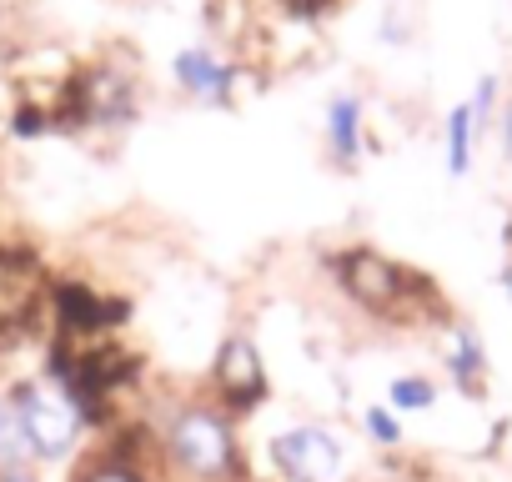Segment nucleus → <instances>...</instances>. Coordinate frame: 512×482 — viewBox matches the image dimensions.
<instances>
[{
  "instance_id": "1",
  "label": "nucleus",
  "mask_w": 512,
  "mask_h": 482,
  "mask_svg": "<svg viewBox=\"0 0 512 482\" xmlns=\"http://www.w3.org/2000/svg\"><path fill=\"white\" fill-rule=\"evenodd\" d=\"M171 472L181 482H241L246 457L236 447V427L216 402H186L156 432Z\"/></svg>"
},
{
  "instance_id": "2",
  "label": "nucleus",
  "mask_w": 512,
  "mask_h": 482,
  "mask_svg": "<svg viewBox=\"0 0 512 482\" xmlns=\"http://www.w3.org/2000/svg\"><path fill=\"white\" fill-rule=\"evenodd\" d=\"M332 267H337L342 292H347L362 312H372V317H392V312L407 317V312H422V302L447 307L442 292H437L422 272L397 267V262H387V257H377V252H367V247H352V252L332 257Z\"/></svg>"
},
{
  "instance_id": "3",
  "label": "nucleus",
  "mask_w": 512,
  "mask_h": 482,
  "mask_svg": "<svg viewBox=\"0 0 512 482\" xmlns=\"http://www.w3.org/2000/svg\"><path fill=\"white\" fill-rule=\"evenodd\" d=\"M16 412H21V427H26V442H31V457L36 462H66L86 432L71 392L56 382V377H31L11 392Z\"/></svg>"
},
{
  "instance_id": "4",
  "label": "nucleus",
  "mask_w": 512,
  "mask_h": 482,
  "mask_svg": "<svg viewBox=\"0 0 512 482\" xmlns=\"http://www.w3.org/2000/svg\"><path fill=\"white\" fill-rule=\"evenodd\" d=\"M267 452L282 482H347V447L327 422H292Z\"/></svg>"
},
{
  "instance_id": "5",
  "label": "nucleus",
  "mask_w": 512,
  "mask_h": 482,
  "mask_svg": "<svg viewBox=\"0 0 512 482\" xmlns=\"http://www.w3.org/2000/svg\"><path fill=\"white\" fill-rule=\"evenodd\" d=\"M211 392H216V407H221L231 422L267 402V367H262V352H256V342H251L246 332H231V337L216 347Z\"/></svg>"
},
{
  "instance_id": "6",
  "label": "nucleus",
  "mask_w": 512,
  "mask_h": 482,
  "mask_svg": "<svg viewBox=\"0 0 512 482\" xmlns=\"http://www.w3.org/2000/svg\"><path fill=\"white\" fill-rule=\"evenodd\" d=\"M171 81H176V91H181L186 101L226 111V106L236 101L241 66H236L231 56H221L216 46H206V41H191V46H181V51L171 56Z\"/></svg>"
},
{
  "instance_id": "7",
  "label": "nucleus",
  "mask_w": 512,
  "mask_h": 482,
  "mask_svg": "<svg viewBox=\"0 0 512 482\" xmlns=\"http://www.w3.org/2000/svg\"><path fill=\"white\" fill-rule=\"evenodd\" d=\"M51 312H56V327L66 342H86V337H101V332H116L131 322V302L101 297L86 282H56Z\"/></svg>"
},
{
  "instance_id": "8",
  "label": "nucleus",
  "mask_w": 512,
  "mask_h": 482,
  "mask_svg": "<svg viewBox=\"0 0 512 482\" xmlns=\"http://www.w3.org/2000/svg\"><path fill=\"white\" fill-rule=\"evenodd\" d=\"M442 372L447 382L462 392V397H487V382H492V357H487V342L472 322H447L442 332Z\"/></svg>"
},
{
  "instance_id": "9",
  "label": "nucleus",
  "mask_w": 512,
  "mask_h": 482,
  "mask_svg": "<svg viewBox=\"0 0 512 482\" xmlns=\"http://www.w3.org/2000/svg\"><path fill=\"white\" fill-rule=\"evenodd\" d=\"M322 141H327V156L332 166L352 171L367 151V101L357 91H337L322 111Z\"/></svg>"
},
{
  "instance_id": "10",
  "label": "nucleus",
  "mask_w": 512,
  "mask_h": 482,
  "mask_svg": "<svg viewBox=\"0 0 512 482\" xmlns=\"http://www.w3.org/2000/svg\"><path fill=\"white\" fill-rule=\"evenodd\" d=\"M477 116H472V106L467 101H457L452 111H447V121H442V156H447V176L452 181H462L467 171H472V151H477Z\"/></svg>"
},
{
  "instance_id": "11",
  "label": "nucleus",
  "mask_w": 512,
  "mask_h": 482,
  "mask_svg": "<svg viewBox=\"0 0 512 482\" xmlns=\"http://www.w3.org/2000/svg\"><path fill=\"white\" fill-rule=\"evenodd\" d=\"M437 397H442V387H437L432 377H422V372H397V377L387 382V407H392L397 417L432 412V407H437Z\"/></svg>"
},
{
  "instance_id": "12",
  "label": "nucleus",
  "mask_w": 512,
  "mask_h": 482,
  "mask_svg": "<svg viewBox=\"0 0 512 482\" xmlns=\"http://www.w3.org/2000/svg\"><path fill=\"white\" fill-rule=\"evenodd\" d=\"M76 482H151V477H146V467L121 442H111L96 457H86V467L76 472Z\"/></svg>"
},
{
  "instance_id": "13",
  "label": "nucleus",
  "mask_w": 512,
  "mask_h": 482,
  "mask_svg": "<svg viewBox=\"0 0 512 482\" xmlns=\"http://www.w3.org/2000/svg\"><path fill=\"white\" fill-rule=\"evenodd\" d=\"M31 442H26V427H21V412L11 402V392L0 397V472H11V467H31Z\"/></svg>"
},
{
  "instance_id": "14",
  "label": "nucleus",
  "mask_w": 512,
  "mask_h": 482,
  "mask_svg": "<svg viewBox=\"0 0 512 482\" xmlns=\"http://www.w3.org/2000/svg\"><path fill=\"white\" fill-rule=\"evenodd\" d=\"M362 432H367V442L372 447H382V452H397L402 447V417L382 402V407H362Z\"/></svg>"
},
{
  "instance_id": "15",
  "label": "nucleus",
  "mask_w": 512,
  "mask_h": 482,
  "mask_svg": "<svg viewBox=\"0 0 512 482\" xmlns=\"http://www.w3.org/2000/svg\"><path fill=\"white\" fill-rule=\"evenodd\" d=\"M497 91H502V86H497V76H482V81H477V91L467 96V106H472V116H477V131H487V126H492V116H497Z\"/></svg>"
},
{
  "instance_id": "16",
  "label": "nucleus",
  "mask_w": 512,
  "mask_h": 482,
  "mask_svg": "<svg viewBox=\"0 0 512 482\" xmlns=\"http://www.w3.org/2000/svg\"><path fill=\"white\" fill-rule=\"evenodd\" d=\"M51 126H56V116H51L46 106H21V111L11 116V131L26 136V141H31V136H46Z\"/></svg>"
},
{
  "instance_id": "17",
  "label": "nucleus",
  "mask_w": 512,
  "mask_h": 482,
  "mask_svg": "<svg viewBox=\"0 0 512 482\" xmlns=\"http://www.w3.org/2000/svg\"><path fill=\"white\" fill-rule=\"evenodd\" d=\"M497 136H502V156L512 161V101H507V111L497 116Z\"/></svg>"
},
{
  "instance_id": "18",
  "label": "nucleus",
  "mask_w": 512,
  "mask_h": 482,
  "mask_svg": "<svg viewBox=\"0 0 512 482\" xmlns=\"http://www.w3.org/2000/svg\"><path fill=\"white\" fill-rule=\"evenodd\" d=\"M0 482H41V472H31V467H11V472H0Z\"/></svg>"
},
{
  "instance_id": "19",
  "label": "nucleus",
  "mask_w": 512,
  "mask_h": 482,
  "mask_svg": "<svg viewBox=\"0 0 512 482\" xmlns=\"http://www.w3.org/2000/svg\"><path fill=\"white\" fill-rule=\"evenodd\" d=\"M497 287H502V297H507V307H512V262H502V272H497Z\"/></svg>"
}]
</instances>
